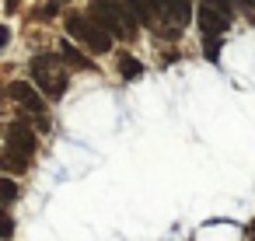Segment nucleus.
<instances>
[{
  "label": "nucleus",
  "mask_w": 255,
  "mask_h": 241,
  "mask_svg": "<svg viewBox=\"0 0 255 241\" xmlns=\"http://www.w3.org/2000/svg\"><path fill=\"white\" fill-rule=\"evenodd\" d=\"M18 7V0H7V11H14Z\"/></svg>",
  "instance_id": "obj_16"
},
{
  "label": "nucleus",
  "mask_w": 255,
  "mask_h": 241,
  "mask_svg": "<svg viewBox=\"0 0 255 241\" xmlns=\"http://www.w3.org/2000/svg\"><path fill=\"white\" fill-rule=\"evenodd\" d=\"M67 32H70V39L74 42H81V46H88L91 53H109L112 49V35L102 28V21L91 14H70L67 18Z\"/></svg>",
  "instance_id": "obj_3"
},
{
  "label": "nucleus",
  "mask_w": 255,
  "mask_h": 241,
  "mask_svg": "<svg viewBox=\"0 0 255 241\" xmlns=\"http://www.w3.org/2000/svg\"><path fill=\"white\" fill-rule=\"evenodd\" d=\"M119 74H123L126 81H136V77L143 74V63H140L136 56H129V53H123V56H119Z\"/></svg>",
  "instance_id": "obj_11"
},
{
  "label": "nucleus",
  "mask_w": 255,
  "mask_h": 241,
  "mask_svg": "<svg viewBox=\"0 0 255 241\" xmlns=\"http://www.w3.org/2000/svg\"><path fill=\"white\" fill-rule=\"evenodd\" d=\"M157 11H161L171 25L185 28V25L192 21V0H157Z\"/></svg>",
  "instance_id": "obj_7"
},
{
  "label": "nucleus",
  "mask_w": 255,
  "mask_h": 241,
  "mask_svg": "<svg viewBox=\"0 0 255 241\" xmlns=\"http://www.w3.org/2000/svg\"><path fill=\"white\" fill-rule=\"evenodd\" d=\"M7 42H11V28H7V25H0V49H4Z\"/></svg>",
  "instance_id": "obj_14"
},
{
  "label": "nucleus",
  "mask_w": 255,
  "mask_h": 241,
  "mask_svg": "<svg viewBox=\"0 0 255 241\" xmlns=\"http://www.w3.org/2000/svg\"><path fill=\"white\" fill-rule=\"evenodd\" d=\"M7 95H11L32 119H39V129L49 126V119H46V95H42L39 88H32L28 81H11V84H7Z\"/></svg>",
  "instance_id": "obj_4"
},
{
  "label": "nucleus",
  "mask_w": 255,
  "mask_h": 241,
  "mask_svg": "<svg viewBox=\"0 0 255 241\" xmlns=\"http://www.w3.org/2000/svg\"><path fill=\"white\" fill-rule=\"evenodd\" d=\"M0 238H14V220L7 213H0Z\"/></svg>",
  "instance_id": "obj_13"
},
{
  "label": "nucleus",
  "mask_w": 255,
  "mask_h": 241,
  "mask_svg": "<svg viewBox=\"0 0 255 241\" xmlns=\"http://www.w3.org/2000/svg\"><path fill=\"white\" fill-rule=\"evenodd\" d=\"M129 11L140 25H154V18L161 14L157 11V0H129Z\"/></svg>",
  "instance_id": "obj_10"
},
{
  "label": "nucleus",
  "mask_w": 255,
  "mask_h": 241,
  "mask_svg": "<svg viewBox=\"0 0 255 241\" xmlns=\"http://www.w3.org/2000/svg\"><path fill=\"white\" fill-rule=\"evenodd\" d=\"M60 60H63L67 67H77V70H88V67H91V60H88V56H84L70 39H63V42H60Z\"/></svg>",
  "instance_id": "obj_9"
},
{
  "label": "nucleus",
  "mask_w": 255,
  "mask_h": 241,
  "mask_svg": "<svg viewBox=\"0 0 255 241\" xmlns=\"http://www.w3.org/2000/svg\"><path fill=\"white\" fill-rule=\"evenodd\" d=\"M91 14L102 21V28L109 35H123V39H133L136 35V18L129 11V4H116V0H98V4L91 7Z\"/></svg>",
  "instance_id": "obj_2"
},
{
  "label": "nucleus",
  "mask_w": 255,
  "mask_h": 241,
  "mask_svg": "<svg viewBox=\"0 0 255 241\" xmlns=\"http://www.w3.org/2000/svg\"><path fill=\"white\" fill-rule=\"evenodd\" d=\"M196 21H199L203 39H224V32L231 28V18H227V14H220V11H213V7H206V4L199 7Z\"/></svg>",
  "instance_id": "obj_5"
},
{
  "label": "nucleus",
  "mask_w": 255,
  "mask_h": 241,
  "mask_svg": "<svg viewBox=\"0 0 255 241\" xmlns=\"http://www.w3.org/2000/svg\"><path fill=\"white\" fill-rule=\"evenodd\" d=\"M32 81L46 98H53V102L63 98L67 95V63L60 60V53L56 56H35L32 60Z\"/></svg>",
  "instance_id": "obj_1"
},
{
  "label": "nucleus",
  "mask_w": 255,
  "mask_h": 241,
  "mask_svg": "<svg viewBox=\"0 0 255 241\" xmlns=\"http://www.w3.org/2000/svg\"><path fill=\"white\" fill-rule=\"evenodd\" d=\"M238 4H245V7H255V0H238Z\"/></svg>",
  "instance_id": "obj_15"
},
{
  "label": "nucleus",
  "mask_w": 255,
  "mask_h": 241,
  "mask_svg": "<svg viewBox=\"0 0 255 241\" xmlns=\"http://www.w3.org/2000/svg\"><path fill=\"white\" fill-rule=\"evenodd\" d=\"M0 171H14V175L28 171V154H21V150H11V147H4V150H0Z\"/></svg>",
  "instance_id": "obj_8"
},
{
  "label": "nucleus",
  "mask_w": 255,
  "mask_h": 241,
  "mask_svg": "<svg viewBox=\"0 0 255 241\" xmlns=\"http://www.w3.org/2000/svg\"><path fill=\"white\" fill-rule=\"evenodd\" d=\"M14 199H18V182L0 175V203H14Z\"/></svg>",
  "instance_id": "obj_12"
},
{
  "label": "nucleus",
  "mask_w": 255,
  "mask_h": 241,
  "mask_svg": "<svg viewBox=\"0 0 255 241\" xmlns=\"http://www.w3.org/2000/svg\"><path fill=\"white\" fill-rule=\"evenodd\" d=\"M7 147L11 150H21V154H35V147H39V140H35V133L25 126V122H11L7 126Z\"/></svg>",
  "instance_id": "obj_6"
}]
</instances>
